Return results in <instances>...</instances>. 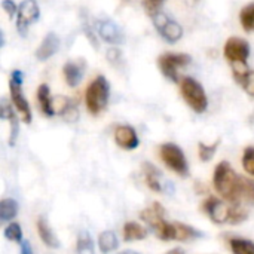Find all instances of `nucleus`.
I'll return each mask as SVG.
<instances>
[{"instance_id":"1","label":"nucleus","mask_w":254,"mask_h":254,"mask_svg":"<svg viewBox=\"0 0 254 254\" xmlns=\"http://www.w3.org/2000/svg\"><path fill=\"white\" fill-rule=\"evenodd\" d=\"M247 177L238 176L232 165L226 161H222L214 168L213 174V186L216 192L231 204H243L244 202V188Z\"/></svg>"},{"instance_id":"2","label":"nucleus","mask_w":254,"mask_h":254,"mask_svg":"<svg viewBox=\"0 0 254 254\" xmlns=\"http://www.w3.org/2000/svg\"><path fill=\"white\" fill-rule=\"evenodd\" d=\"M110 85L104 76H97L85 91V104L91 115H100L109 103Z\"/></svg>"},{"instance_id":"3","label":"nucleus","mask_w":254,"mask_h":254,"mask_svg":"<svg viewBox=\"0 0 254 254\" xmlns=\"http://www.w3.org/2000/svg\"><path fill=\"white\" fill-rule=\"evenodd\" d=\"M140 217L156 232L158 238L162 241H171L176 240V228L174 223H168L165 217V210L159 202H153L150 208L143 210L140 213Z\"/></svg>"},{"instance_id":"4","label":"nucleus","mask_w":254,"mask_h":254,"mask_svg":"<svg viewBox=\"0 0 254 254\" xmlns=\"http://www.w3.org/2000/svg\"><path fill=\"white\" fill-rule=\"evenodd\" d=\"M180 91L188 106L195 113H204L208 107V98L202 85L193 77H183L180 82Z\"/></svg>"},{"instance_id":"5","label":"nucleus","mask_w":254,"mask_h":254,"mask_svg":"<svg viewBox=\"0 0 254 254\" xmlns=\"http://www.w3.org/2000/svg\"><path fill=\"white\" fill-rule=\"evenodd\" d=\"M159 156L162 162L177 176L186 177L189 174V165L188 159L183 153V150L174 144V143H165L159 149Z\"/></svg>"},{"instance_id":"6","label":"nucleus","mask_w":254,"mask_h":254,"mask_svg":"<svg viewBox=\"0 0 254 254\" xmlns=\"http://www.w3.org/2000/svg\"><path fill=\"white\" fill-rule=\"evenodd\" d=\"M190 55L188 54H176V52H167V54H162L158 60V64H159V68L162 71V74L173 80V82H177L179 80V68L182 67H186L189 63H190Z\"/></svg>"},{"instance_id":"7","label":"nucleus","mask_w":254,"mask_h":254,"mask_svg":"<svg viewBox=\"0 0 254 254\" xmlns=\"http://www.w3.org/2000/svg\"><path fill=\"white\" fill-rule=\"evenodd\" d=\"M201 208L210 217V220L213 223H217V225L231 223V214H232L231 202H225L219 198L210 196L202 202Z\"/></svg>"},{"instance_id":"8","label":"nucleus","mask_w":254,"mask_h":254,"mask_svg":"<svg viewBox=\"0 0 254 254\" xmlns=\"http://www.w3.org/2000/svg\"><path fill=\"white\" fill-rule=\"evenodd\" d=\"M40 16V9L36 0H24L18 6L16 12V30L24 37L27 36L28 27L36 22Z\"/></svg>"},{"instance_id":"9","label":"nucleus","mask_w":254,"mask_h":254,"mask_svg":"<svg viewBox=\"0 0 254 254\" xmlns=\"http://www.w3.org/2000/svg\"><path fill=\"white\" fill-rule=\"evenodd\" d=\"M153 24L156 27V30L159 31V34L170 43H176L182 39L183 36V28L182 25L174 21L173 18H170L168 15L165 13H158L155 18H153Z\"/></svg>"},{"instance_id":"10","label":"nucleus","mask_w":254,"mask_h":254,"mask_svg":"<svg viewBox=\"0 0 254 254\" xmlns=\"http://www.w3.org/2000/svg\"><path fill=\"white\" fill-rule=\"evenodd\" d=\"M225 58L231 63H243L247 64V58L250 57V45L247 40L241 37H231L225 43Z\"/></svg>"},{"instance_id":"11","label":"nucleus","mask_w":254,"mask_h":254,"mask_svg":"<svg viewBox=\"0 0 254 254\" xmlns=\"http://www.w3.org/2000/svg\"><path fill=\"white\" fill-rule=\"evenodd\" d=\"M97 33L104 42H107L110 45H122L125 42L124 31L112 19H98L97 21Z\"/></svg>"},{"instance_id":"12","label":"nucleus","mask_w":254,"mask_h":254,"mask_svg":"<svg viewBox=\"0 0 254 254\" xmlns=\"http://www.w3.org/2000/svg\"><path fill=\"white\" fill-rule=\"evenodd\" d=\"M113 137H115V143L124 150H134L140 144V140H138V135H137L135 129L132 127H129V125L116 127L115 132H113Z\"/></svg>"},{"instance_id":"13","label":"nucleus","mask_w":254,"mask_h":254,"mask_svg":"<svg viewBox=\"0 0 254 254\" xmlns=\"http://www.w3.org/2000/svg\"><path fill=\"white\" fill-rule=\"evenodd\" d=\"M9 91H10V100L15 106V109L19 112L22 121L25 124H31V119H33V115H31V109H30V104L27 101V98L24 97L22 91H21V85L15 83V82H9Z\"/></svg>"},{"instance_id":"14","label":"nucleus","mask_w":254,"mask_h":254,"mask_svg":"<svg viewBox=\"0 0 254 254\" xmlns=\"http://www.w3.org/2000/svg\"><path fill=\"white\" fill-rule=\"evenodd\" d=\"M60 49V39L55 33H48L45 36V39L42 40L40 46L36 51V58L39 61H46L51 57H54Z\"/></svg>"},{"instance_id":"15","label":"nucleus","mask_w":254,"mask_h":254,"mask_svg":"<svg viewBox=\"0 0 254 254\" xmlns=\"http://www.w3.org/2000/svg\"><path fill=\"white\" fill-rule=\"evenodd\" d=\"M63 73H64V79H65L67 85L71 86V88H74V86H77L82 82L83 74H85V68H83V64L82 63L68 61V63L64 64Z\"/></svg>"},{"instance_id":"16","label":"nucleus","mask_w":254,"mask_h":254,"mask_svg":"<svg viewBox=\"0 0 254 254\" xmlns=\"http://www.w3.org/2000/svg\"><path fill=\"white\" fill-rule=\"evenodd\" d=\"M36 226H37V234H39L42 243H43L46 247L54 249V250H55V249H60V241H58V238L55 237L54 231L51 229V226L48 225V222H46L43 217H39Z\"/></svg>"},{"instance_id":"17","label":"nucleus","mask_w":254,"mask_h":254,"mask_svg":"<svg viewBox=\"0 0 254 254\" xmlns=\"http://www.w3.org/2000/svg\"><path fill=\"white\" fill-rule=\"evenodd\" d=\"M37 101L40 106V110L45 116L52 118L55 115V109H54V100L51 98V91L49 86L46 83H42L37 88Z\"/></svg>"},{"instance_id":"18","label":"nucleus","mask_w":254,"mask_h":254,"mask_svg":"<svg viewBox=\"0 0 254 254\" xmlns=\"http://www.w3.org/2000/svg\"><path fill=\"white\" fill-rule=\"evenodd\" d=\"M1 119H7L10 124V137H9V144L13 146L15 140L18 137V119L15 112L12 110V106L7 103L6 98H1Z\"/></svg>"},{"instance_id":"19","label":"nucleus","mask_w":254,"mask_h":254,"mask_svg":"<svg viewBox=\"0 0 254 254\" xmlns=\"http://www.w3.org/2000/svg\"><path fill=\"white\" fill-rule=\"evenodd\" d=\"M122 234H124V241H127V243L141 241L147 237V229L137 222H128V223H125Z\"/></svg>"},{"instance_id":"20","label":"nucleus","mask_w":254,"mask_h":254,"mask_svg":"<svg viewBox=\"0 0 254 254\" xmlns=\"http://www.w3.org/2000/svg\"><path fill=\"white\" fill-rule=\"evenodd\" d=\"M174 228H176V241H193V240H198L202 237V234L195 229L193 226H189V225H185V223H174Z\"/></svg>"},{"instance_id":"21","label":"nucleus","mask_w":254,"mask_h":254,"mask_svg":"<svg viewBox=\"0 0 254 254\" xmlns=\"http://www.w3.org/2000/svg\"><path fill=\"white\" fill-rule=\"evenodd\" d=\"M119 246V241L112 231H104L98 235V249L103 254H109L115 252Z\"/></svg>"},{"instance_id":"22","label":"nucleus","mask_w":254,"mask_h":254,"mask_svg":"<svg viewBox=\"0 0 254 254\" xmlns=\"http://www.w3.org/2000/svg\"><path fill=\"white\" fill-rule=\"evenodd\" d=\"M18 214V202L12 198H4L0 201V219L1 222H10Z\"/></svg>"},{"instance_id":"23","label":"nucleus","mask_w":254,"mask_h":254,"mask_svg":"<svg viewBox=\"0 0 254 254\" xmlns=\"http://www.w3.org/2000/svg\"><path fill=\"white\" fill-rule=\"evenodd\" d=\"M159 176H161V173L158 171V168H155L150 164H144V179H146V185L153 192H161L162 190L161 183H159Z\"/></svg>"},{"instance_id":"24","label":"nucleus","mask_w":254,"mask_h":254,"mask_svg":"<svg viewBox=\"0 0 254 254\" xmlns=\"http://www.w3.org/2000/svg\"><path fill=\"white\" fill-rule=\"evenodd\" d=\"M229 247L232 254H254V243L244 238H231Z\"/></svg>"},{"instance_id":"25","label":"nucleus","mask_w":254,"mask_h":254,"mask_svg":"<svg viewBox=\"0 0 254 254\" xmlns=\"http://www.w3.org/2000/svg\"><path fill=\"white\" fill-rule=\"evenodd\" d=\"M76 252H77V254H95L94 241L88 232H82L79 235L77 244H76Z\"/></svg>"},{"instance_id":"26","label":"nucleus","mask_w":254,"mask_h":254,"mask_svg":"<svg viewBox=\"0 0 254 254\" xmlns=\"http://www.w3.org/2000/svg\"><path fill=\"white\" fill-rule=\"evenodd\" d=\"M240 21L246 31H249V33L254 31V3H250L246 7H243V10L240 13Z\"/></svg>"},{"instance_id":"27","label":"nucleus","mask_w":254,"mask_h":254,"mask_svg":"<svg viewBox=\"0 0 254 254\" xmlns=\"http://www.w3.org/2000/svg\"><path fill=\"white\" fill-rule=\"evenodd\" d=\"M220 144V140H217L216 143H211V144H205V143H199L198 144V155H199V159L204 161V162H208L214 153L217 152V147Z\"/></svg>"},{"instance_id":"28","label":"nucleus","mask_w":254,"mask_h":254,"mask_svg":"<svg viewBox=\"0 0 254 254\" xmlns=\"http://www.w3.org/2000/svg\"><path fill=\"white\" fill-rule=\"evenodd\" d=\"M4 237L9 240V241H13V243H22V229L19 226V223H9L6 228H4Z\"/></svg>"},{"instance_id":"29","label":"nucleus","mask_w":254,"mask_h":254,"mask_svg":"<svg viewBox=\"0 0 254 254\" xmlns=\"http://www.w3.org/2000/svg\"><path fill=\"white\" fill-rule=\"evenodd\" d=\"M243 167L249 174L254 176V146L246 147L243 153Z\"/></svg>"},{"instance_id":"30","label":"nucleus","mask_w":254,"mask_h":254,"mask_svg":"<svg viewBox=\"0 0 254 254\" xmlns=\"http://www.w3.org/2000/svg\"><path fill=\"white\" fill-rule=\"evenodd\" d=\"M167 0H143V7L147 12V15H150L152 18H155L158 13H161L162 4Z\"/></svg>"},{"instance_id":"31","label":"nucleus","mask_w":254,"mask_h":254,"mask_svg":"<svg viewBox=\"0 0 254 254\" xmlns=\"http://www.w3.org/2000/svg\"><path fill=\"white\" fill-rule=\"evenodd\" d=\"M240 85L244 88V91H246L250 97H254V70H250V71L246 74V77L243 79V82H241Z\"/></svg>"},{"instance_id":"32","label":"nucleus","mask_w":254,"mask_h":254,"mask_svg":"<svg viewBox=\"0 0 254 254\" xmlns=\"http://www.w3.org/2000/svg\"><path fill=\"white\" fill-rule=\"evenodd\" d=\"M1 7H3V10L12 18L13 15H16V12H18V7H16V4L13 3V0H3L1 1Z\"/></svg>"},{"instance_id":"33","label":"nucleus","mask_w":254,"mask_h":254,"mask_svg":"<svg viewBox=\"0 0 254 254\" xmlns=\"http://www.w3.org/2000/svg\"><path fill=\"white\" fill-rule=\"evenodd\" d=\"M121 57V52H119V49H116V48H110L109 51H107V58H109V61L112 63V64H119V58Z\"/></svg>"},{"instance_id":"34","label":"nucleus","mask_w":254,"mask_h":254,"mask_svg":"<svg viewBox=\"0 0 254 254\" xmlns=\"http://www.w3.org/2000/svg\"><path fill=\"white\" fill-rule=\"evenodd\" d=\"M10 80H12V82H15V83H18V85H21V83H22V80H24V74H22V71H21V70H13V71H12V74H10Z\"/></svg>"},{"instance_id":"35","label":"nucleus","mask_w":254,"mask_h":254,"mask_svg":"<svg viewBox=\"0 0 254 254\" xmlns=\"http://www.w3.org/2000/svg\"><path fill=\"white\" fill-rule=\"evenodd\" d=\"M21 254H33L31 244H30L27 240H24V241L21 243Z\"/></svg>"},{"instance_id":"36","label":"nucleus","mask_w":254,"mask_h":254,"mask_svg":"<svg viewBox=\"0 0 254 254\" xmlns=\"http://www.w3.org/2000/svg\"><path fill=\"white\" fill-rule=\"evenodd\" d=\"M165 254H185V252L182 249H173V250H170L168 253Z\"/></svg>"},{"instance_id":"37","label":"nucleus","mask_w":254,"mask_h":254,"mask_svg":"<svg viewBox=\"0 0 254 254\" xmlns=\"http://www.w3.org/2000/svg\"><path fill=\"white\" fill-rule=\"evenodd\" d=\"M119 254H138L137 252H131V250H128V252H122V253Z\"/></svg>"}]
</instances>
